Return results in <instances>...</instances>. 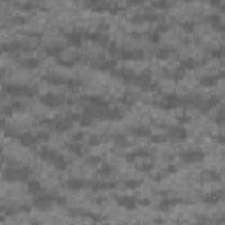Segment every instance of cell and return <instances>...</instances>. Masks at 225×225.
<instances>
[{"instance_id": "obj_1", "label": "cell", "mask_w": 225, "mask_h": 225, "mask_svg": "<svg viewBox=\"0 0 225 225\" xmlns=\"http://www.w3.org/2000/svg\"><path fill=\"white\" fill-rule=\"evenodd\" d=\"M4 176L7 179H27L30 176V169L21 167V169H6L4 171Z\"/></svg>"}, {"instance_id": "obj_2", "label": "cell", "mask_w": 225, "mask_h": 225, "mask_svg": "<svg viewBox=\"0 0 225 225\" xmlns=\"http://www.w3.org/2000/svg\"><path fill=\"white\" fill-rule=\"evenodd\" d=\"M204 158V153L201 149H192V151H186V153L181 155V160L186 162V164H194V162H199Z\"/></svg>"}, {"instance_id": "obj_3", "label": "cell", "mask_w": 225, "mask_h": 225, "mask_svg": "<svg viewBox=\"0 0 225 225\" xmlns=\"http://www.w3.org/2000/svg\"><path fill=\"white\" fill-rule=\"evenodd\" d=\"M6 91H11L14 95H34L37 88H28V86H6Z\"/></svg>"}, {"instance_id": "obj_4", "label": "cell", "mask_w": 225, "mask_h": 225, "mask_svg": "<svg viewBox=\"0 0 225 225\" xmlns=\"http://www.w3.org/2000/svg\"><path fill=\"white\" fill-rule=\"evenodd\" d=\"M41 102H42V104H46V105L55 107V105H60L63 100H62V97H58V95H51V93H48V95L41 97Z\"/></svg>"}, {"instance_id": "obj_5", "label": "cell", "mask_w": 225, "mask_h": 225, "mask_svg": "<svg viewBox=\"0 0 225 225\" xmlns=\"http://www.w3.org/2000/svg\"><path fill=\"white\" fill-rule=\"evenodd\" d=\"M118 204L123 206V208H127V209H134L137 206V201L134 197H118Z\"/></svg>"}, {"instance_id": "obj_6", "label": "cell", "mask_w": 225, "mask_h": 225, "mask_svg": "<svg viewBox=\"0 0 225 225\" xmlns=\"http://www.w3.org/2000/svg\"><path fill=\"white\" fill-rule=\"evenodd\" d=\"M16 139L20 141L21 144H34L37 139V135H32V134H16Z\"/></svg>"}, {"instance_id": "obj_7", "label": "cell", "mask_w": 225, "mask_h": 225, "mask_svg": "<svg viewBox=\"0 0 225 225\" xmlns=\"http://www.w3.org/2000/svg\"><path fill=\"white\" fill-rule=\"evenodd\" d=\"M169 135L174 137V139H183V137H186V132H185L183 127H176V128H171V130H169Z\"/></svg>"}, {"instance_id": "obj_8", "label": "cell", "mask_w": 225, "mask_h": 225, "mask_svg": "<svg viewBox=\"0 0 225 225\" xmlns=\"http://www.w3.org/2000/svg\"><path fill=\"white\" fill-rule=\"evenodd\" d=\"M65 185H67L69 188H72V190H79V188H83V186H86L88 181H83V179H69Z\"/></svg>"}, {"instance_id": "obj_9", "label": "cell", "mask_w": 225, "mask_h": 225, "mask_svg": "<svg viewBox=\"0 0 225 225\" xmlns=\"http://www.w3.org/2000/svg\"><path fill=\"white\" fill-rule=\"evenodd\" d=\"M220 195H222L220 192H213V194H208V195H204V197H202V201H204V202H211V204H215V202H218V201L222 199Z\"/></svg>"}, {"instance_id": "obj_10", "label": "cell", "mask_w": 225, "mask_h": 225, "mask_svg": "<svg viewBox=\"0 0 225 225\" xmlns=\"http://www.w3.org/2000/svg\"><path fill=\"white\" fill-rule=\"evenodd\" d=\"M178 202H179L178 199H169V197H165V199L160 202V206H158V208L164 211V209H167V208H172V206H174V204H178Z\"/></svg>"}, {"instance_id": "obj_11", "label": "cell", "mask_w": 225, "mask_h": 225, "mask_svg": "<svg viewBox=\"0 0 225 225\" xmlns=\"http://www.w3.org/2000/svg\"><path fill=\"white\" fill-rule=\"evenodd\" d=\"M202 178L204 179H211V181H218V179H220V172H215V171H204Z\"/></svg>"}, {"instance_id": "obj_12", "label": "cell", "mask_w": 225, "mask_h": 225, "mask_svg": "<svg viewBox=\"0 0 225 225\" xmlns=\"http://www.w3.org/2000/svg\"><path fill=\"white\" fill-rule=\"evenodd\" d=\"M21 65L28 67V69H34V67L39 65V60H35V58H25V60H21Z\"/></svg>"}, {"instance_id": "obj_13", "label": "cell", "mask_w": 225, "mask_h": 225, "mask_svg": "<svg viewBox=\"0 0 225 225\" xmlns=\"http://www.w3.org/2000/svg\"><path fill=\"white\" fill-rule=\"evenodd\" d=\"M132 132L135 134V135H149V134H151V130H149L148 127H134Z\"/></svg>"}, {"instance_id": "obj_14", "label": "cell", "mask_w": 225, "mask_h": 225, "mask_svg": "<svg viewBox=\"0 0 225 225\" xmlns=\"http://www.w3.org/2000/svg\"><path fill=\"white\" fill-rule=\"evenodd\" d=\"M111 172H112V167L107 165V164H104L102 167L98 169V174H102V176H107V174H111Z\"/></svg>"}, {"instance_id": "obj_15", "label": "cell", "mask_w": 225, "mask_h": 225, "mask_svg": "<svg viewBox=\"0 0 225 225\" xmlns=\"http://www.w3.org/2000/svg\"><path fill=\"white\" fill-rule=\"evenodd\" d=\"M28 190H30V192H39V190H41V185H39V181H35V179L28 181Z\"/></svg>"}, {"instance_id": "obj_16", "label": "cell", "mask_w": 225, "mask_h": 225, "mask_svg": "<svg viewBox=\"0 0 225 225\" xmlns=\"http://www.w3.org/2000/svg\"><path fill=\"white\" fill-rule=\"evenodd\" d=\"M215 81H216V77H202L201 79V83L204 86H211V84H215Z\"/></svg>"}, {"instance_id": "obj_17", "label": "cell", "mask_w": 225, "mask_h": 225, "mask_svg": "<svg viewBox=\"0 0 225 225\" xmlns=\"http://www.w3.org/2000/svg\"><path fill=\"white\" fill-rule=\"evenodd\" d=\"M67 148H69L72 153H76V155H81V153H83V151H81V146H79V144H69Z\"/></svg>"}, {"instance_id": "obj_18", "label": "cell", "mask_w": 225, "mask_h": 225, "mask_svg": "<svg viewBox=\"0 0 225 225\" xmlns=\"http://www.w3.org/2000/svg\"><path fill=\"white\" fill-rule=\"evenodd\" d=\"M125 186H128V188H137V186H139V181H135V179L125 181Z\"/></svg>"}, {"instance_id": "obj_19", "label": "cell", "mask_w": 225, "mask_h": 225, "mask_svg": "<svg viewBox=\"0 0 225 225\" xmlns=\"http://www.w3.org/2000/svg\"><path fill=\"white\" fill-rule=\"evenodd\" d=\"M88 162H91V164H100V158H97V157H90Z\"/></svg>"}, {"instance_id": "obj_20", "label": "cell", "mask_w": 225, "mask_h": 225, "mask_svg": "<svg viewBox=\"0 0 225 225\" xmlns=\"http://www.w3.org/2000/svg\"><path fill=\"white\" fill-rule=\"evenodd\" d=\"M218 142H225V134H220V135H216Z\"/></svg>"}, {"instance_id": "obj_21", "label": "cell", "mask_w": 225, "mask_h": 225, "mask_svg": "<svg viewBox=\"0 0 225 225\" xmlns=\"http://www.w3.org/2000/svg\"><path fill=\"white\" fill-rule=\"evenodd\" d=\"M135 225H144V223H135Z\"/></svg>"}]
</instances>
